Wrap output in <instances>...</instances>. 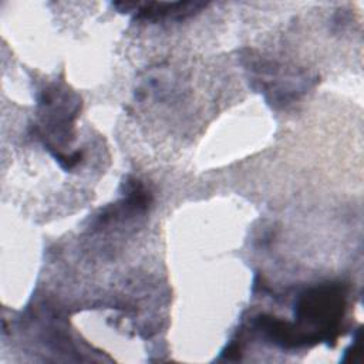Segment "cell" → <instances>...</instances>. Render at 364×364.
I'll return each instance as SVG.
<instances>
[{"label": "cell", "instance_id": "cell-1", "mask_svg": "<svg viewBox=\"0 0 364 364\" xmlns=\"http://www.w3.org/2000/svg\"><path fill=\"white\" fill-rule=\"evenodd\" d=\"M344 310V291L340 284H320L306 290L296 303V317L301 327L299 328L306 346L307 341L301 333L307 327L316 330L320 340H334L338 328V320Z\"/></svg>", "mask_w": 364, "mask_h": 364}]
</instances>
